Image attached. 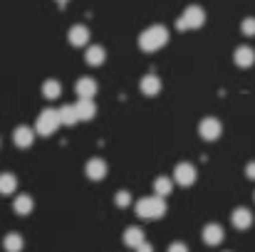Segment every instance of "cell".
Masks as SVG:
<instances>
[{
  "label": "cell",
  "mask_w": 255,
  "mask_h": 252,
  "mask_svg": "<svg viewBox=\"0 0 255 252\" xmlns=\"http://www.w3.org/2000/svg\"><path fill=\"white\" fill-rule=\"evenodd\" d=\"M233 225L238 228V230H248L251 225H253V215H251V210L248 208H238V210H233Z\"/></svg>",
  "instance_id": "ba28073f"
},
{
  "label": "cell",
  "mask_w": 255,
  "mask_h": 252,
  "mask_svg": "<svg viewBox=\"0 0 255 252\" xmlns=\"http://www.w3.org/2000/svg\"><path fill=\"white\" fill-rule=\"evenodd\" d=\"M169 252H188V248H186L183 243H173V245L169 248Z\"/></svg>",
  "instance_id": "484cf974"
},
{
  "label": "cell",
  "mask_w": 255,
  "mask_h": 252,
  "mask_svg": "<svg viewBox=\"0 0 255 252\" xmlns=\"http://www.w3.org/2000/svg\"><path fill=\"white\" fill-rule=\"evenodd\" d=\"M57 114H60V124H65V126H75L80 121L75 104H65L62 109H57Z\"/></svg>",
  "instance_id": "30bf717a"
},
{
  "label": "cell",
  "mask_w": 255,
  "mask_h": 252,
  "mask_svg": "<svg viewBox=\"0 0 255 252\" xmlns=\"http://www.w3.org/2000/svg\"><path fill=\"white\" fill-rule=\"evenodd\" d=\"M166 42H169V30H166L164 25H151L149 30H144V32L139 35V47H141L144 52H156V50H161Z\"/></svg>",
  "instance_id": "6da1fadb"
},
{
  "label": "cell",
  "mask_w": 255,
  "mask_h": 252,
  "mask_svg": "<svg viewBox=\"0 0 255 252\" xmlns=\"http://www.w3.org/2000/svg\"><path fill=\"white\" fill-rule=\"evenodd\" d=\"M253 62H255V52L251 47L243 45V47L236 50V65H238V67H251Z\"/></svg>",
  "instance_id": "2e32d148"
},
{
  "label": "cell",
  "mask_w": 255,
  "mask_h": 252,
  "mask_svg": "<svg viewBox=\"0 0 255 252\" xmlns=\"http://www.w3.org/2000/svg\"><path fill=\"white\" fill-rule=\"evenodd\" d=\"M139 86H141V91H144V94L154 96V94H159V91H161V80H159L156 75H146V77L141 80Z\"/></svg>",
  "instance_id": "4fadbf2b"
},
{
  "label": "cell",
  "mask_w": 255,
  "mask_h": 252,
  "mask_svg": "<svg viewBox=\"0 0 255 252\" xmlns=\"http://www.w3.org/2000/svg\"><path fill=\"white\" fill-rule=\"evenodd\" d=\"M75 89H77V96H80V99H92V96L97 94V82H94L92 77H82Z\"/></svg>",
  "instance_id": "9c48e42d"
},
{
  "label": "cell",
  "mask_w": 255,
  "mask_h": 252,
  "mask_svg": "<svg viewBox=\"0 0 255 252\" xmlns=\"http://www.w3.org/2000/svg\"><path fill=\"white\" fill-rule=\"evenodd\" d=\"M246 173H248V178H251V180H255V164H248Z\"/></svg>",
  "instance_id": "83f0119b"
},
{
  "label": "cell",
  "mask_w": 255,
  "mask_h": 252,
  "mask_svg": "<svg viewBox=\"0 0 255 252\" xmlns=\"http://www.w3.org/2000/svg\"><path fill=\"white\" fill-rule=\"evenodd\" d=\"M154 188H156V195L166 198V195L171 193V188H173V183H171V178H166V175H161V178H156Z\"/></svg>",
  "instance_id": "603a6c76"
},
{
  "label": "cell",
  "mask_w": 255,
  "mask_h": 252,
  "mask_svg": "<svg viewBox=\"0 0 255 252\" xmlns=\"http://www.w3.org/2000/svg\"><path fill=\"white\" fill-rule=\"evenodd\" d=\"M60 91H62V86L57 80H47V82L42 84V94L47 96V99H57L60 96Z\"/></svg>",
  "instance_id": "7402d4cb"
},
{
  "label": "cell",
  "mask_w": 255,
  "mask_h": 252,
  "mask_svg": "<svg viewBox=\"0 0 255 252\" xmlns=\"http://www.w3.org/2000/svg\"><path fill=\"white\" fill-rule=\"evenodd\" d=\"M173 180L181 183V185H191L196 180V168L191 166V164H178L176 170H173Z\"/></svg>",
  "instance_id": "8992f818"
},
{
  "label": "cell",
  "mask_w": 255,
  "mask_h": 252,
  "mask_svg": "<svg viewBox=\"0 0 255 252\" xmlns=\"http://www.w3.org/2000/svg\"><path fill=\"white\" fill-rule=\"evenodd\" d=\"M2 248L7 252H20L25 248V240H22V235H17V233H10V235H5L2 238Z\"/></svg>",
  "instance_id": "ac0fdd59"
},
{
  "label": "cell",
  "mask_w": 255,
  "mask_h": 252,
  "mask_svg": "<svg viewBox=\"0 0 255 252\" xmlns=\"http://www.w3.org/2000/svg\"><path fill=\"white\" fill-rule=\"evenodd\" d=\"M243 32L246 35H255V17H246L243 20Z\"/></svg>",
  "instance_id": "cb8c5ba5"
},
{
  "label": "cell",
  "mask_w": 255,
  "mask_h": 252,
  "mask_svg": "<svg viewBox=\"0 0 255 252\" xmlns=\"http://www.w3.org/2000/svg\"><path fill=\"white\" fill-rule=\"evenodd\" d=\"M12 208H15L17 215H30V213H32V198H30V195H17Z\"/></svg>",
  "instance_id": "d6986e66"
},
{
  "label": "cell",
  "mask_w": 255,
  "mask_h": 252,
  "mask_svg": "<svg viewBox=\"0 0 255 252\" xmlns=\"http://www.w3.org/2000/svg\"><path fill=\"white\" fill-rule=\"evenodd\" d=\"M129 200H131V198H129V193H127V190L117 193V205H119V208H127V205H129Z\"/></svg>",
  "instance_id": "d4e9b609"
},
{
  "label": "cell",
  "mask_w": 255,
  "mask_h": 252,
  "mask_svg": "<svg viewBox=\"0 0 255 252\" xmlns=\"http://www.w3.org/2000/svg\"><path fill=\"white\" fill-rule=\"evenodd\" d=\"M87 175H89L92 180H102V178L107 175V164H104L102 159H92V161L87 164Z\"/></svg>",
  "instance_id": "8fae6325"
},
{
  "label": "cell",
  "mask_w": 255,
  "mask_h": 252,
  "mask_svg": "<svg viewBox=\"0 0 255 252\" xmlns=\"http://www.w3.org/2000/svg\"><path fill=\"white\" fill-rule=\"evenodd\" d=\"M104 50L102 47H89L87 50V65H92V67H99L102 62H104Z\"/></svg>",
  "instance_id": "44dd1931"
},
{
  "label": "cell",
  "mask_w": 255,
  "mask_h": 252,
  "mask_svg": "<svg viewBox=\"0 0 255 252\" xmlns=\"http://www.w3.org/2000/svg\"><path fill=\"white\" fill-rule=\"evenodd\" d=\"M203 243H206V245H221V243H223V228L216 225V223L206 225V228H203Z\"/></svg>",
  "instance_id": "52a82bcc"
},
{
  "label": "cell",
  "mask_w": 255,
  "mask_h": 252,
  "mask_svg": "<svg viewBox=\"0 0 255 252\" xmlns=\"http://www.w3.org/2000/svg\"><path fill=\"white\" fill-rule=\"evenodd\" d=\"M15 146H20V149H27L30 144H32V129H27V126H20V129H15Z\"/></svg>",
  "instance_id": "e0dca14e"
},
{
  "label": "cell",
  "mask_w": 255,
  "mask_h": 252,
  "mask_svg": "<svg viewBox=\"0 0 255 252\" xmlns=\"http://www.w3.org/2000/svg\"><path fill=\"white\" fill-rule=\"evenodd\" d=\"M57 126H60V114H57L55 109H45V111H40L37 124H35V129H37L40 136H52V134L57 131Z\"/></svg>",
  "instance_id": "277c9868"
},
{
  "label": "cell",
  "mask_w": 255,
  "mask_h": 252,
  "mask_svg": "<svg viewBox=\"0 0 255 252\" xmlns=\"http://www.w3.org/2000/svg\"><path fill=\"white\" fill-rule=\"evenodd\" d=\"M75 109H77L80 121H89V119L94 116V111H97V106H94V101H92V99H80V101L75 104Z\"/></svg>",
  "instance_id": "7c38bea8"
},
{
  "label": "cell",
  "mask_w": 255,
  "mask_h": 252,
  "mask_svg": "<svg viewBox=\"0 0 255 252\" xmlns=\"http://www.w3.org/2000/svg\"><path fill=\"white\" fill-rule=\"evenodd\" d=\"M136 215L144 218V220H156V218H164L166 215V200L161 195H149V198H141L136 203Z\"/></svg>",
  "instance_id": "7a4b0ae2"
},
{
  "label": "cell",
  "mask_w": 255,
  "mask_h": 252,
  "mask_svg": "<svg viewBox=\"0 0 255 252\" xmlns=\"http://www.w3.org/2000/svg\"><path fill=\"white\" fill-rule=\"evenodd\" d=\"M221 121L218 119H213V116H208V119H203L201 121V126H198V134H201V139H206V141H216L218 136H221Z\"/></svg>",
  "instance_id": "5b68a950"
},
{
  "label": "cell",
  "mask_w": 255,
  "mask_h": 252,
  "mask_svg": "<svg viewBox=\"0 0 255 252\" xmlns=\"http://www.w3.org/2000/svg\"><path fill=\"white\" fill-rule=\"evenodd\" d=\"M15 188H17V178L12 173H0V193L2 195H10Z\"/></svg>",
  "instance_id": "ffe728a7"
},
{
  "label": "cell",
  "mask_w": 255,
  "mask_h": 252,
  "mask_svg": "<svg viewBox=\"0 0 255 252\" xmlns=\"http://www.w3.org/2000/svg\"><path fill=\"white\" fill-rule=\"evenodd\" d=\"M136 252H154V248H151L149 243H141V245L136 248Z\"/></svg>",
  "instance_id": "4316f807"
},
{
  "label": "cell",
  "mask_w": 255,
  "mask_h": 252,
  "mask_svg": "<svg viewBox=\"0 0 255 252\" xmlns=\"http://www.w3.org/2000/svg\"><path fill=\"white\" fill-rule=\"evenodd\" d=\"M124 243H127L129 248H134V250H136L141 243H146L141 228H127V230H124Z\"/></svg>",
  "instance_id": "5bb4252c"
},
{
  "label": "cell",
  "mask_w": 255,
  "mask_h": 252,
  "mask_svg": "<svg viewBox=\"0 0 255 252\" xmlns=\"http://www.w3.org/2000/svg\"><path fill=\"white\" fill-rule=\"evenodd\" d=\"M87 40H89V30H87L85 25H75V27L70 30V42H72L75 47L87 45Z\"/></svg>",
  "instance_id": "9a60e30c"
},
{
  "label": "cell",
  "mask_w": 255,
  "mask_h": 252,
  "mask_svg": "<svg viewBox=\"0 0 255 252\" xmlns=\"http://www.w3.org/2000/svg\"><path fill=\"white\" fill-rule=\"evenodd\" d=\"M206 22V12L198 7V5H188L186 10H183V15L176 20V27L178 30H196V27H201Z\"/></svg>",
  "instance_id": "3957f363"
},
{
  "label": "cell",
  "mask_w": 255,
  "mask_h": 252,
  "mask_svg": "<svg viewBox=\"0 0 255 252\" xmlns=\"http://www.w3.org/2000/svg\"><path fill=\"white\" fill-rule=\"evenodd\" d=\"M57 2H62V5H65V2H67V0H57Z\"/></svg>",
  "instance_id": "f1b7e54d"
}]
</instances>
